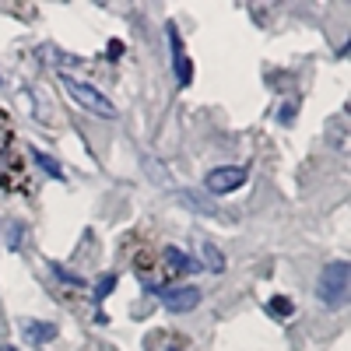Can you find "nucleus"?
Instances as JSON below:
<instances>
[{"label": "nucleus", "mask_w": 351, "mask_h": 351, "mask_svg": "<svg viewBox=\"0 0 351 351\" xmlns=\"http://www.w3.org/2000/svg\"><path fill=\"white\" fill-rule=\"evenodd\" d=\"M348 295H351V263L348 260L327 263L319 281H316V299L330 309H341L348 302Z\"/></svg>", "instance_id": "nucleus-1"}, {"label": "nucleus", "mask_w": 351, "mask_h": 351, "mask_svg": "<svg viewBox=\"0 0 351 351\" xmlns=\"http://www.w3.org/2000/svg\"><path fill=\"white\" fill-rule=\"evenodd\" d=\"M60 84H64V92L81 106V109H88V112H95V116H102V120H116V109L95 84H88V81H77V77H71V74H60Z\"/></svg>", "instance_id": "nucleus-2"}, {"label": "nucleus", "mask_w": 351, "mask_h": 351, "mask_svg": "<svg viewBox=\"0 0 351 351\" xmlns=\"http://www.w3.org/2000/svg\"><path fill=\"white\" fill-rule=\"evenodd\" d=\"M152 295H158V299H162V306H165L169 313H190V309H197V306H200V288H193V285L155 288Z\"/></svg>", "instance_id": "nucleus-3"}, {"label": "nucleus", "mask_w": 351, "mask_h": 351, "mask_svg": "<svg viewBox=\"0 0 351 351\" xmlns=\"http://www.w3.org/2000/svg\"><path fill=\"white\" fill-rule=\"evenodd\" d=\"M243 183H246V169L243 165H218V169H211L208 176H204V186H208L211 193H218V197L236 193Z\"/></svg>", "instance_id": "nucleus-4"}, {"label": "nucleus", "mask_w": 351, "mask_h": 351, "mask_svg": "<svg viewBox=\"0 0 351 351\" xmlns=\"http://www.w3.org/2000/svg\"><path fill=\"white\" fill-rule=\"evenodd\" d=\"M21 330H25V341L36 344V348H43V344H49L56 337L53 324H36V319H21Z\"/></svg>", "instance_id": "nucleus-5"}, {"label": "nucleus", "mask_w": 351, "mask_h": 351, "mask_svg": "<svg viewBox=\"0 0 351 351\" xmlns=\"http://www.w3.org/2000/svg\"><path fill=\"white\" fill-rule=\"evenodd\" d=\"M169 39H172V64H176V81L180 84H190L193 81V71H190V60L180 49V39H176V25H169Z\"/></svg>", "instance_id": "nucleus-6"}, {"label": "nucleus", "mask_w": 351, "mask_h": 351, "mask_svg": "<svg viewBox=\"0 0 351 351\" xmlns=\"http://www.w3.org/2000/svg\"><path fill=\"white\" fill-rule=\"evenodd\" d=\"M197 253H200V263H197V267H208V271H215V274L225 271V256H221V250H218L215 243L200 239V243H197Z\"/></svg>", "instance_id": "nucleus-7"}, {"label": "nucleus", "mask_w": 351, "mask_h": 351, "mask_svg": "<svg viewBox=\"0 0 351 351\" xmlns=\"http://www.w3.org/2000/svg\"><path fill=\"white\" fill-rule=\"evenodd\" d=\"M162 256L169 260V267H172V271H197V260H193V256H186L180 246H165V250H162Z\"/></svg>", "instance_id": "nucleus-8"}, {"label": "nucleus", "mask_w": 351, "mask_h": 351, "mask_svg": "<svg viewBox=\"0 0 351 351\" xmlns=\"http://www.w3.org/2000/svg\"><path fill=\"white\" fill-rule=\"evenodd\" d=\"M267 309L278 316V319H288L291 316V309H295V306H291V299H285V295H274L271 302H267Z\"/></svg>", "instance_id": "nucleus-9"}, {"label": "nucleus", "mask_w": 351, "mask_h": 351, "mask_svg": "<svg viewBox=\"0 0 351 351\" xmlns=\"http://www.w3.org/2000/svg\"><path fill=\"white\" fill-rule=\"evenodd\" d=\"M112 288H116V274H106V278L95 285V299H99V302L109 299V295H112Z\"/></svg>", "instance_id": "nucleus-10"}, {"label": "nucleus", "mask_w": 351, "mask_h": 351, "mask_svg": "<svg viewBox=\"0 0 351 351\" xmlns=\"http://www.w3.org/2000/svg\"><path fill=\"white\" fill-rule=\"evenodd\" d=\"M36 158H39V165H43V169H46V172L53 176V180H64V169H60V165H56V162H53L49 155H43V152H36Z\"/></svg>", "instance_id": "nucleus-11"}, {"label": "nucleus", "mask_w": 351, "mask_h": 351, "mask_svg": "<svg viewBox=\"0 0 351 351\" xmlns=\"http://www.w3.org/2000/svg\"><path fill=\"white\" fill-rule=\"evenodd\" d=\"M21 232H25V225L21 221H11V228H8V246L11 250H21Z\"/></svg>", "instance_id": "nucleus-12"}, {"label": "nucleus", "mask_w": 351, "mask_h": 351, "mask_svg": "<svg viewBox=\"0 0 351 351\" xmlns=\"http://www.w3.org/2000/svg\"><path fill=\"white\" fill-rule=\"evenodd\" d=\"M0 351H14V348H11V344H0Z\"/></svg>", "instance_id": "nucleus-13"}]
</instances>
